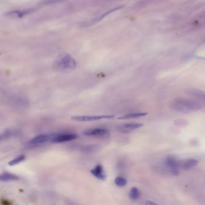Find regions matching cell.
<instances>
[{
	"label": "cell",
	"instance_id": "7",
	"mask_svg": "<svg viewBox=\"0 0 205 205\" xmlns=\"http://www.w3.org/2000/svg\"><path fill=\"white\" fill-rule=\"evenodd\" d=\"M78 138V135L75 134H54V137L52 139L51 142H55V143H60V142H70L72 140H74Z\"/></svg>",
	"mask_w": 205,
	"mask_h": 205
},
{
	"label": "cell",
	"instance_id": "21",
	"mask_svg": "<svg viewBox=\"0 0 205 205\" xmlns=\"http://www.w3.org/2000/svg\"></svg>",
	"mask_w": 205,
	"mask_h": 205
},
{
	"label": "cell",
	"instance_id": "17",
	"mask_svg": "<svg viewBox=\"0 0 205 205\" xmlns=\"http://www.w3.org/2000/svg\"><path fill=\"white\" fill-rule=\"evenodd\" d=\"M129 198L131 199V200H136L137 199H138V198L140 197V192H139V190L136 188V187H133L131 189V191L129 192Z\"/></svg>",
	"mask_w": 205,
	"mask_h": 205
},
{
	"label": "cell",
	"instance_id": "20",
	"mask_svg": "<svg viewBox=\"0 0 205 205\" xmlns=\"http://www.w3.org/2000/svg\"><path fill=\"white\" fill-rule=\"evenodd\" d=\"M146 205H158V204L152 202V201H150V200H147L146 202Z\"/></svg>",
	"mask_w": 205,
	"mask_h": 205
},
{
	"label": "cell",
	"instance_id": "18",
	"mask_svg": "<svg viewBox=\"0 0 205 205\" xmlns=\"http://www.w3.org/2000/svg\"><path fill=\"white\" fill-rule=\"evenodd\" d=\"M17 134H18V131H17L16 130H7L1 134V140H2L3 139H6Z\"/></svg>",
	"mask_w": 205,
	"mask_h": 205
},
{
	"label": "cell",
	"instance_id": "14",
	"mask_svg": "<svg viewBox=\"0 0 205 205\" xmlns=\"http://www.w3.org/2000/svg\"><path fill=\"white\" fill-rule=\"evenodd\" d=\"M19 179V177L14 174L10 173H4L0 176V181L1 182L16 181Z\"/></svg>",
	"mask_w": 205,
	"mask_h": 205
},
{
	"label": "cell",
	"instance_id": "2",
	"mask_svg": "<svg viewBox=\"0 0 205 205\" xmlns=\"http://www.w3.org/2000/svg\"><path fill=\"white\" fill-rule=\"evenodd\" d=\"M77 63L75 60L68 54H64L60 56L55 60L54 67L58 70L66 71L75 69Z\"/></svg>",
	"mask_w": 205,
	"mask_h": 205
},
{
	"label": "cell",
	"instance_id": "19",
	"mask_svg": "<svg viewBox=\"0 0 205 205\" xmlns=\"http://www.w3.org/2000/svg\"><path fill=\"white\" fill-rule=\"evenodd\" d=\"M114 182H115V184L118 187H124L126 186V184H127V181H126V179L123 177H121V176L117 177L115 179Z\"/></svg>",
	"mask_w": 205,
	"mask_h": 205
},
{
	"label": "cell",
	"instance_id": "9",
	"mask_svg": "<svg viewBox=\"0 0 205 205\" xmlns=\"http://www.w3.org/2000/svg\"><path fill=\"white\" fill-rule=\"evenodd\" d=\"M142 125H143L142 123H126L118 126L117 128V129L119 132L123 134H127L133 131L134 130L142 127Z\"/></svg>",
	"mask_w": 205,
	"mask_h": 205
},
{
	"label": "cell",
	"instance_id": "10",
	"mask_svg": "<svg viewBox=\"0 0 205 205\" xmlns=\"http://www.w3.org/2000/svg\"><path fill=\"white\" fill-rule=\"evenodd\" d=\"M54 137V135H48V134H42L38 135L29 142V144L32 145H38L43 143L51 142Z\"/></svg>",
	"mask_w": 205,
	"mask_h": 205
},
{
	"label": "cell",
	"instance_id": "13",
	"mask_svg": "<svg viewBox=\"0 0 205 205\" xmlns=\"http://www.w3.org/2000/svg\"><path fill=\"white\" fill-rule=\"evenodd\" d=\"M185 93L190 96H192L197 98L205 101V92L201 90L194 88H189L185 90Z\"/></svg>",
	"mask_w": 205,
	"mask_h": 205
},
{
	"label": "cell",
	"instance_id": "15",
	"mask_svg": "<svg viewBox=\"0 0 205 205\" xmlns=\"http://www.w3.org/2000/svg\"><path fill=\"white\" fill-rule=\"evenodd\" d=\"M147 114H148L147 112H134V113L126 114L125 116H123L122 117L118 118L121 119V120H123V119L124 120V119H130V118H139L141 117H143Z\"/></svg>",
	"mask_w": 205,
	"mask_h": 205
},
{
	"label": "cell",
	"instance_id": "12",
	"mask_svg": "<svg viewBox=\"0 0 205 205\" xmlns=\"http://www.w3.org/2000/svg\"><path fill=\"white\" fill-rule=\"evenodd\" d=\"M198 164V161L195 159H187L180 161V168L183 170H188L192 168Z\"/></svg>",
	"mask_w": 205,
	"mask_h": 205
},
{
	"label": "cell",
	"instance_id": "4",
	"mask_svg": "<svg viewBox=\"0 0 205 205\" xmlns=\"http://www.w3.org/2000/svg\"><path fill=\"white\" fill-rule=\"evenodd\" d=\"M83 134L87 137L101 138H106L110 137L109 131L104 128H94L88 129L85 131Z\"/></svg>",
	"mask_w": 205,
	"mask_h": 205
},
{
	"label": "cell",
	"instance_id": "8",
	"mask_svg": "<svg viewBox=\"0 0 205 205\" xmlns=\"http://www.w3.org/2000/svg\"><path fill=\"white\" fill-rule=\"evenodd\" d=\"M35 8H27L24 10H16L8 12L5 14V16L12 18H21L25 16H27L32 12L35 11Z\"/></svg>",
	"mask_w": 205,
	"mask_h": 205
},
{
	"label": "cell",
	"instance_id": "6",
	"mask_svg": "<svg viewBox=\"0 0 205 205\" xmlns=\"http://www.w3.org/2000/svg\"><path fill=\"white\" fill-rule=\"evenodd\" d=\"M166 164L169 168L170 171L174 175L179 174V170L180 168V161L172 156H169L166 159Z\"/></svg>",
	"mask_w": 205,
	"mask_h": 205
},
{
	"label": "cell",
	"instance_id": "5",
	"mask_svg": "<svg viewBox=\"0 0 205 205\" xmlns=\"http://www.w3.org/2000/svg\"><path fill=\"white\" fill-rule=\"evenodd\" d=\"M114 115H98V116H79L72 118V119L78 122H92L99 120L105 118H112Z\"/></svg>",
	"mask_w": 205,
	"mask_h": 205
},
{
	"label": "cell",
	"instance_id": "3",
	"mask_svg": "<svg viewBox=\"0 0 205 205\" xmlns=\"http://www.w3.org/2000/svg\"><path fill=\"white\" fill-rule=\"evenodd\" d=\"M123 8V6H118L115 7L114 8H110V9H109V10L104 12L103 13H101V15H98V16H96L95 18H93L92 19H88L87 21H86L83 22L81 24V27H90L92 25H93L95 24H97L98 22H99V21H101V20H102L105 17L109 15L110 14H111L112 12H116L117 10L122 9Z\"/></svg>",
	"mask_w": 205,
	"mask_h": 205
},
{
	"label": "cell",
	"instance_id": "11",
	"mask_svg": "<svg viewBox=\"0 0 205 205\" xmlns=\"http://www.w3.org/2000/svg\"><path fill=\"white\" fill-rule=\"evenodd\" d=\"M91 173L99 180L105 181L107 179V174L105 172L103 167L101 165H98L92 169Z\"/></svg>",
	"mask_w": 205,
	"mask_h": 205
},
{
	"label": "cell",
	"instance_id": "1",
	"mask_svg": "<svg viewBox=\"0 0 205 205\" xmlns=\"http://www.w3.org/2000/svg\"><path fill=\"white\" fill-rule=\"evenodd\" d=\"M171 107L174 110L182 113L192 112L201 108V105L198 103L186 99L176 100L172 102Z\"/></svg>",
	"mask_w": 205,
	"mask_h": 205
},
{
	"label": "cell",
	"instance_id": "16",
	"mask_svg": "<svg viewBox=\"0 0 205 205\" xmlns=\"http://www.w3.org/2000/svg\"><path fill=\"white\" fill-rule=\"evenodd\" d=\"M25 160V156L24 155H21L17 158H15L8 162V165L10 166H14L17 165Z\"/></svg>",
	"mask_w": 205,
	"mask_h": 205
}]
</instances>
